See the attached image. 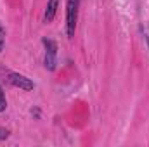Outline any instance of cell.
Here are the masks:
<instances>
[{
    "label": "cell",
    "mask_w": 149,
    "mask_h": 147,
    "mask_svg": "<svg viewBox=\"0 0 149 147\" xmlns=\"http://www.w3.org/2000/svg\"><path fill=\"white\" fill-rule=\"evenodd\" d=\"M5 109H7V99H5V94H3V90L0 87V112Z\"/></svg>",
    "instance_id": "obj_5"
},
{
    "label": "cell",
    "mask_w": 149,
    "mask_h": 147,
    "mask_svg": "<svg viewBox=\"0 0 149 147\" xmlns=\"http://www.w3.org/2000/svg\"><path fill=\"white\" fill-rule=\"evenodd\" d=\"M9 135H10V130H7V128L0 126V140H5V139H9Z\"/></svg>",
    "instance_id": "obj_7"
},
{
    "label": "cell",
    "mask_w": 149,
    "mask_h": 147,
    "mask_svg": "<svg viewBox=\"0 0 149 147\" xmlns=\"http://www.w3.org/2000/svg\"><path fill=\"white\" fill-rule=\"evenodd\" d=\"M42 43L45 47V57H43V66L49 71L56 69L57 64V45L52 38H42Z\"/></svg>",
    "instance_id": "obj_1"
},
{
    "label": "cell",
    "mask_w": 149,
    "mask_h": 147,
    "mask_svg": "<svg viewBox=\"0 0 149 147\" xmlns=\"http://www.w3.org/2000/svg\"><path fill=\"white\" fill-rule=\"evenodd\" d=\"M3 47H5V30H3V26L0 24V52L3 50Z\"/></svg>",
    "instance_id": "obj_6"
},
{
    "label": "cell",
    "mask_w": 149,
    "mask_h": 147,
    "mask_svg": "<svg viewBox=\"0 0 149 147\" xmlns=\"http://www.w3.org/2000/svg\"><path fill=\"white\" fill-rule=\"evenodd\" d=\"M78 9H80V0H68V9H66V33H68V38L74 37L76 21H78Z\"/></svg>",
    "instance_id": "obj_2"
},
{
    "label": "cell",
    "mask_w": 149,
    "mask_h": 147,
    "mask_svg": "<svg viewBox=\"0 0 149 147\" xmlns=\"http://www.w3.org/2000/svg\"><path fill=\"white\" fill-rule=\"evenodd\" d=\"M7 81L12 85V87H17L21 90H33L35 88V83L24 76V74H19V73H9L7 74Z\"/></svg>",
    "instance_id": "obj_3"
},
{
    "label": "cell",
    "mask_w": 149,
    "mask_h": 147,
    "mask_svg": "<svg viewBox=\"0 0 149 147\" xmlns=\"http://www.w3.org/2000/svg\"><path fill=\"white\" fill-rule=\"evenodd\" d=\"M57 7H59V0H49L47 2V9H45V14H43L45 23H52L54 21L56 12H57Z\"/></svg>",
    "instance_id": "obj_4"
}]
</instances>
